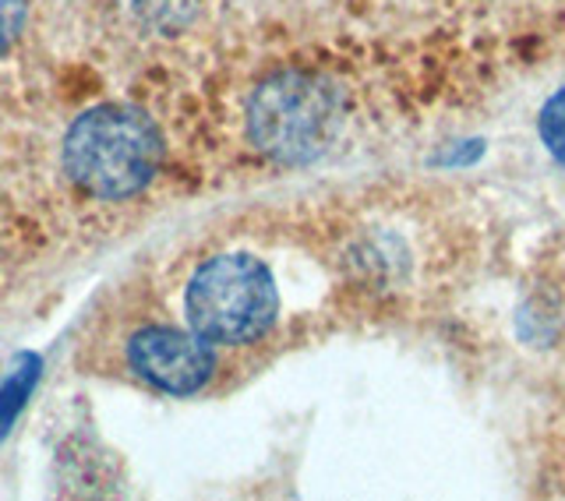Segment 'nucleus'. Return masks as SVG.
I'll use <instances>...</instances> for the list:
<instances>
[{"label":"nucleus","instance_id":"1","mask_svg":"<svg viewBox=\"0 0 565 501\" xmlns=\"http://www.w3.org/2000/svg\"><path fill=\"white\" fill-rule=\"evenodd\" d=\"M163 167V138L135 106L106 103L82 114L64 138V170L85 194L103 202L146 191Z\"/></svg>","mask_w":565,"mask_h":501},{"label":"nucleus","instance_id":"2","mask_svg":"<svg viewBox=\"0 0 565 501\" xmlns=\"http://www.w3.org/2000/svg\"><path fill=\"white\" fill-rule=\"evenodd\" d=\"M347 120L340 85L315 71H279L247 103V135L262 156L300 167L326 156Z\"/></svg>","mask_w":565,"mask_h":501},{"label":"nucleus","instance_id":"3","mask_svg":"<svg viewBox=\"0 0 565 501\" xmlns=\"http://www.w3.org/2000/svg\"><path fill=\"white\" fill-rule=\"evenodd\" d=\"M188 321L205 343L241 347L273 329L279 290L273 273L252 255L209 258L188 283Z\"/></svg>","mask_w":565,"mask_h":501},{"label":"nucleus","instance_id":"4","mask_svg":"<svg viewBox=\"0 0 565 501\" xmlns=\"http://www.w3.org/2000/svg\"><path fill=\"white\" fill-rule=\"evenodd\" d=\"M128 361L141 382L170 396H191L216 371L212 347L199 332L181 329H141L128 343Z\"/></svg>","mask_w":565,"mask_h":501},{"label":"nucleus","instance_id":"5","mask_svg":"<svg viewBox=\"0 0 565 501\" xmlns=\"http://www.w3.org/2000/svg\"><path fill=\"white\" fill-rule=\"evenodd\" d=\"M537 135H541V141H544V149L552 152L555 163L565 167V85L541 106Z\"/></svg>","mask_w":565,"mask_h":501},{"label":"nucleus","instance_id":"6","mask_svg":"<svg viewBox=\"0 0 565 501\" xmlns=\"http://www.w3.org/2000/svg\"><path fill=\"white\" fill-rule=\"evenodd\" d=\"M25 25V0H0V53H8Z\"/></svg>","mask_w":565,"mask_h":501}]
</instances>
